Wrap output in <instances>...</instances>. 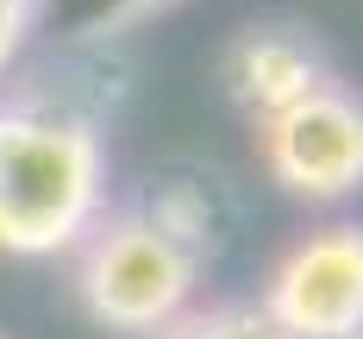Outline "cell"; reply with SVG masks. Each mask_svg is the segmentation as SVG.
<instances>
[{"label": "cell", "instance_id": "cell-1", "mask_svg": "<svg viewBox=\"0 0 363 339\" xmlns=\"http://www.w3.org/2000/svg\"><path fill=\"white\" fill-rule=\"evenodd\" d=\"M107 214V145L94 119L50 101L0 107V252L57 258Z\"/></svg>", "mask_w": 363, "mask_h": 339}, {"label": "cell", "instance_id": "cell-2", "mask_svg": "<svg viewBox=\"0 0 363 339\" xmlns=\"http://www.w3.org/2000/svg\"><path fill=\"white\" fill-rule=\"evenodd\" d=\"M201 258L169 239L145 208H119L88 226L75 245V296L113 333H163L194 308Z\"/></svg>", "mask_w": 363, "mask_h": 339}, {"label": "cell", "instance_id": "cell-3", "mask_svg": "<svg viewBox=\"0 0 363 339\" xmlns=\"http://www.w3.org/2000/svg\"><path fill=\"white\" fill-rule=\"evenodd\" d=\"M257 308L289 339H363V226L332 220L294 239Z\"/></svg>", "mask_w": 363, "mask_h": 339}, {"label": "cell", "instance_id": "cell-4", "mask_svg": "<svg viewBox=\"0 0 363 339\" xmlns=\"http://www.w3.org/2000/svg\"><path fill=\"white\" fill-rule=\"evenodd\" d=\"M269 176L301 201H345L363 188V95L345 82L313 88L307 101L257 126Z\"/></svg>", "mask_w": 363, "mask_h": 339}, {"label": "cell", "instance_id": "cell-5", "mask_svg": "<svg viewBox=\"0 0 363 339\" xmlns=\"http://www.w3.org/2000/svg\"><path fill=\"white\" fill-rule=\"evenodd\" d=\"M326 82H332V70L320 57V44L289 32V26H257V32H245L225 50V88H232V101L251 113L257 126L289 113L294 101H307Z\"/></svg>", "mask_w": 363, "mask_h": 339}, {"label": "cell", "instance_id": "cell-6", "mask_svg": "<svg viewBox=\"0 0 363 339\" xmlns=\"http://www.w3.org/2000/svg\"><path fill=\"white\" fill-rule=\"evenodd\" d=\"M157 6H169V0H38L32 32H50L57 44H101V38L138 26Z\"/></svg>", "mask_w": 363, "mask_h": 339}, {"label": "cell", "instance_id": "cell-7", "mask_svg": "<svg viewBox=\"0 0 363 339\" xmlns=\"http://www.w3.org/2000/svg\"><path fill=\"white\" fill-rule=\"evenodd\" d=\"M157 339H289V333L257 301H213V308H188Z\"/></svg>", "mask_w": 363, "mask_h": 339}, {"label": "cell", "instance_id": "cell-8", "mask_svg": "<svg viewBox=\"0 0 363 339\" xmlns=\"http://www.w3.org/2000/svg\"><path fill=\"white\" fill-rule=\"evenodd\" d=\"M32 26H38V0H0V70L26 50Z\"/></svg>", "mask_w": 363, "mask_h": 339}]
</instances>
